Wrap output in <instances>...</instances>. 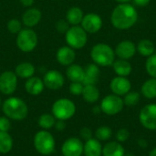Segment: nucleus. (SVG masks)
<instances>
[{"label": "nucleus", "instance_id": "1", "mask_svg": "<svg viewBox=\"0 0 156 156\" xmlns=\"http://www.w3.org/2000/svg\"><path fill=\"white\" fill-rule=\"evenodd\" d=\"M138 19V13L133 5L129 3L118 5L112 13L111 22L114 27L126 30L135 25Z\"/></svg>", "mask_w": 156, "mask_h": 156}, {"label": "nucleus", "instance_id": "2", "mask_svg": "<svg viewBox=\"0 0 156 156\" xmlns=\"http://www.w3.org/2000/svg\"><path fill=\"white\" fill-rule=\"evenodd\" d=\"M2 111L8 119L13 121H22L28 114L27 103L18 97H10L2 104Z\"/></svg>", "mask_w": 156, "mask_h": 156}, {"label": "nucleus", "instance_id": "3", "mask_svg": "<svg viewBox=\"0 0 156 156\" xmlns=\"http://www.w3.org/2000/svg\"><path fill=\"white\" fill-rule=\"evenodd\" d=\"M90 57L96 65L109 67L112 65L115 60V52L109 45L99 43L91 48Z\"/></svg>", "mask_w": 156, "mask_h": 156}, {"label": "nucleus", "instance_id": "4", "mask_svg": "<svg viewBox=\"0 0 156 156\" xmlns=\"http://www.w3.org/2000/svg\"><path fill=\"white\" fill-rule=\"evenodd\" d=\"M36 151L42 155H50L55 151L56 142L53 135L47 130L37 132L33 139Z\"/></svg>", "mask_w": 156, "mask_h": 156}, {"label": "nucleus", "instance_id": "5", "mask_svg": "<svg viewBox=\"0 0 156 156\" xmlns=\"http://www.w3.org/2000/svg\"><path fill=\"white\" fill-rule=\"evenodd\" d=\"M51 112L57 120L67 121L74 116L76 112V105L71 100L61 98L53 103Z\"/></svg>", "mask_w": 156, "mask_h": 156}, {"label": "nucleus", "instance_id": "6", "mask_svg": "<svg viewBox=\"0 0 156 156\" xmlns=\"http://www.w3.org/2000/svg\"><path fill=\"white\" fill-rule=\"evenodd\" d=\"M16 45L21 51L31 52L37 45V33L30 28H22L16 37Z\"/></svg>", "mask_w": 156, "mask_h": 156}, {"label": "nucleus", "instance_id": "7", "mask_svg": "<svg viewBox=\"0 0 156 156\" xmlns=\"http://www.w3.org/2000/svg\"><path fill=\"white\" fill-rule=\"evenodd\" d=\"M66 41L73 49L82 48L88 41L87 32L80 26H72L66 32Z\"/></svg>", "mask_w": 156, "mask_h": 156}, {"label": "nucleus", "instance_id": "8", "mask_svg": "<svg viewBox=\"0 0 156 156\" xmlns=\"http://www.w3.org/2000/svg\"><path fill=\"white\" fill-rule=\"evenodd\" d=\"M124 103L121 96L115 94H110L104 97L101 102V110L103 113L112 116L122 112Z\"/></svg>", "mask_w": 156, "mask_h": 156}, {"label": "nucleus", "instance_id": "9", "mask_svg": "<svg viewBox=\"0 0 156 156\" xmlns=\"http://www.w3.org/2000/svg\"><path fill=\"white\" fill-rule=\"evenodd\" d=\"M139 120L141 124L147 130H156V103L145 105L140 112Z\"/></svg>", "mask_w": 156, "mask_h": 156}, {"label": "nucleus", "instance_id": "10", "mask_svg": "<svg viewBox=\"0 0 156 156\" xmlns=\"http://www.w3.org/2000/svg\"><path fill=\"white\" fill-rule=\"evenodd\" d=\"M17 86V76L15 72L7 70L0 75V92L5 95L13 94Z\"/></svg>", "mask_w": 156, "mask_h": 156}, {"label": "nucleus", "instance_id": "11", "mask_svg": "<svg viewBox=\"0 0 156 156\" xmlns=\"http://www.w3.org/2000/svg\"><path fill=\"white\" fill-rule=\"evenodd\" d=\"M83 148L84 144L80 139L70 137L63 143L61 153L63 156H81L83 154Z\"/></svg>", "mask_w": 156, "mask_h": 156}, {"label": "nucleus", "instance_id": "12", "mask_svg": "<svg viewBox=\"0 0 156 156\" xmlns=\"http://www.w3.org/2000/svg\"><path fill=\"white\" fill-rule=\"evenodd\" d=\"M43 82L45 87H47L48 89L57 90L63 87L65 83V79L58 70L52 69L46 72V74L44 75Z\"/></svg>", "mask_w": 156, "mask_h": 156}, {"label": "nucleus", "instance_id": "13", "mask_svg": "<svg viewBox=\"0 0 156 156\" xmlns=\"http://www.w3.org/2000/svg\"><path fill=\"white\" fill-rule=\"evenodd\" d=\"M81 27L87 33H97L101 30L102 27V19L101 17L95 13H89L83 16L81 21Z\"/></svg>", "mask_w": 156, "mask_h": 156}, {"label": "nucleus", "instance_id": "14", "mask_svg": "<svg viewBox=\"0 0 156 156\" xmlns=\"http://www.w3.org/2000/svg\"><path fill=\"white\" fill-rule=\"evenodd\" d=\"M110 88L113 94L118 95V96H123L131 90L132 84L130 80L126 79L125 77L118 76L112 80Z\"/></svg>", "mask_w": 156, "mask_h": 156}, {"label": "nucleus", "instance_id": "15", "mask_svg": "<svg viewBox=\"0 0 156 156\" xmlns=\"http://www.w3.org/2000/svg\"><path fill=\"white\" fill-rule=\"evenodd\" d=\"M136 51H137L136 47L133 41L124 40L117 45L114 52L120 58L128 60L135 55Z\"/></svg>", "mask_w": 156, "mask_h": 156}, {"label": "nucleus", "instance_id": "16", "mask_svg": "<svg viewBox=\"0 0 156 156\" xmlns=\"http://www.w3.org/2000/svg\"><path fill=\"white\" fill-rule=\"evenodd\" d=\"M76 58V53L69 46H64L58 49L56 54L57 61L63 66H69L73 64Z\"/></svg>", "mask_w": 156, "mask_h": 156}, {"label": "nucleus", "instance_id": "17", "mask_svg": "<svg viewBox=\"0 0 156 156\" xmlns=\"http://www.w3.org/2000/svg\"><path fill=\"white\" fill-rule=\"evenodd\" d=\"M42 14L39 9L37 8H28L25 11L22 16V22L27 27H33L37 26L39 21L41 20Z\"/></svg>", "mask_w": 156, "mask_h": 156}, {"label": "nucleus", "instance_id": "18", "mask_svg": "<svg viewBox=\"0 0 156 156\" xmlns=\"http://www.w3.org/2000/svg\"><path fill=\"white\" fill-rule=\"evenodd\" d=\"M100 69L95 63L89 64L84 69V79L82 80L83 85H95L100 78Z\"/></svg>", "mask_w": 156, "mask_h": 156}, {"label": "nucleus", "instance_id": "19", "mask_svg": "<svg viewBox=\"0 0 156 156\" xmlns=\"http://www.w3.org/2000/svg\"><path fill=\"white\" fill-rule=\"evenodd\" d=\"M44 82L38 77H31L27 80L25 83V89L27 92L33 96H37L44 90Z\"/></svg>", "mask_w": 156, "mask_h": 156}, {"label": "nucleus", "instance_id": "20", "mask_svg": "<svg viewBox=\"0 0 156 156\" xmlns=\"http://www.w3.org/2000/svg\"><path fill=\"white\" fill-rule=\"evenodd\" d=\"M83 154L85 156H101L102 155V146L99 140L96 138H91L85 142Z\"/></svg>", "mask_w": 156, "mask_h": 156}, {"label": "nucleus", "instance_id": "21", "mask_svg": "<svg viewBox=\"0 0 156 156\" xmlns=\"http://www.w3.org/2000/svg\"><path fill=\"white\" fill-rule=\"evenodd\" d=\"M124 148L119 142H110L102 147V156H124Z\"/></svg>", "mask_w": 156, "mask_h": 156}, {"label": "nucleus", "instance_id": "22", "mask_svg": "<svg viewBox=\"0 0 156 156\" xmlns=\"http://www.w3.org/2000/svg\"><path fill=\"white\" fill-rule=\"evenodd\" d=\"M66 75L71 82H82L84 79V69L78 64H71L67 69Z\"/></svg>", "mask_w": 156, "mask_h": 156}, {"label": "nucleus", "instance_id": "23", "mask_svg": "<svg viewBox=\"0 0 156 156\" xmlns=\"http://www.w3.org/2000/svg\"><path fill=\"white\" fill-rule=\"evenodd\" d=\"M113 69L115 73L120 77H127L132 73L133 68L131 63L126 59H118L113 62Z\"/></svg>", "mask_w": 156, "mask_h": 156}, {"label": "nucleus", "instance_id": "24", "mask_svg": "<svg viewBox=\"0 0 156 156\" xmlns=\"http://www.w3.org/2000/svg\"><path fill=\"white\" fill-rule=\"evenodd\" d=\"M83 16H84L83 11L78 6H73L68 10L67 15H66V19L69 25L79 26L81 23Z\"/></svg>", "mask_w": 156, "mask_h": 156}, {"label": "nucleus", "instance_id": "25", "mask_svg": "<svg viewBox=\"0 0 156 156\" xmlns=\"http://www.w3.org/2000/svg\"><path fill=\"white\" fill-rule=\"evenodd\" d=\"M16 75L21 79H29L35 74V67L29 62H22L18 64L15 71Z\"/></svg>", "mask_w": 156, "mask_h": 156}, {"label": "nucleus", "instance_id": "26", "mask_svg": "<svg viewBox=\"0 0 156 156\" xmlns=\"http://www.w3.org/2000/svg\"><path fill=\"white\" fill-rule=\"evenodd\" d=\"M81 95L85 101L94 103L100 98V90L95 85H84Z\"/></svg>", "mask_w": 156, "mask_h": 156}, {"label": "nucleus", "instance_id": "27", "mask_svg": "<svg viewBox=\"0 0 156 156\" xmlns=\"http://www.w3.org/2000/svg\"><path fill=\"white\" fill-rule=\"evenodd\" d=\"M13 138L8 132H0V154H8L13 148Z\"/></svg>", "mask_w": 156, "mask_h": 156}, {"label": "nucleus", "instance_id": "28", "mask_svg": "<svg viewBox=\"0 0 156 156\" xmlns=\"http://www.w3.org/2000/svg\"><path fill=\"white\" fill-rule=\"evenodd\" d=\"M137 51L144 57H150L154 53V44L149 39H143L137 45Z\"/></svg>", "mask_w": 156, "mask_h": 156}, {"label": "nucleus", "instance_id": "29", "mask_svg": "<svg viewBox=\"0 0 156 156\" xmlns=\"http://www.w3.org/2000/svg\"><path fill=\"white\" fill-rule=\"evenodd\" d=\"M142 93L146 99L156 98V79L152 78L146 80L142 86Z\"/></svg>", "mask_w": 156, "mask_h": 156}, {"label": "nucleus", "instance_id": "30", "mask_svg": "<svg viewBox=\"0 0 156 156\" xmlns=\"http://www.w3.org/2000/svg\"><path fill=\"white\" fill-rule=\"evenodd\" d=\"M56 118L53 116V114L50 113H44L42 115L39 116L37 123L39 125L40 128H42L43 130H49L51 129L56 122Z\"/></svg>", "mask_w": 156, "mask_h": 156}, {"label": "nucleus", "instance_id": "31", "mask_svg": "<svg viewBox=\"0 0 156 156\" xmlns=\"http://www.w3.org/2000/svg\"><path fill=\"white\" fill-rule=\"evenodd\" d=\"M112 135V131L109 126H100L95 131V137L99 141H108Z\"/></svg>", "mask_w": 156, "mask_h": 156}, {"label": "nucleus", "instance_id": "32", "mask_svg": "<svg viewBox=\"0 0 156 156\" xmlns=\"http://www.w3.org/2000/svg\"><path fill=\"white\" fill-rule=\"evenodd\" d=\"M140 93L136 92V91H132V92H128L127 94L124 95V99H123V103L126 106H134L136 105L139 101H140Z\"/></svg>", "mask_w": 156, "mask_h": 156}, {"label": "nucleus", "instance_id": "33", "mask_svg": "<svg viewBox=\"0 0 156 156\" xmlns=\"http://www.w3.org/2000/svg\"><path fill=\"white\" fill-rule=\"evenodd\" d=\"M145 68L147 73L152 78L156 79V54H153L152 56L148 57L145 63Z\"/></svg>", "mask_w": 156, "mask_h": 156}, {"label": "nucleus", "instance_id": "34", "mask_svg": "<svg viewBox=\"0 0 156 156\" xmlns=\"http://www.w3.org/2000/svg\"><path fill=\"white\" fill-rule=\"evenodd\" d=\"M7 29L12 34H18L22 29V24L18 19H10L7 22Z\"/></svg>", "mask_w": 156, "mask_h": 156}, {"label": "nucleus", "instance_id": "35", "mask_svg": "<svg viewBox=\"0 0 156 156\" xmlns=\"http://www.w3.org/2000/svg\"><path fill=\"white\" fill-rule=\"evenodd\" d=\"M83 88H84V85L82 84V82H71L69 90L72 95L79 96V95H81Z\"/></svg>", "mask_w": 156, "mask_h": 156}, {"label": "nucleus", "instance_id": "36", "mask_svg": "<svg viewBox=\"0 0 156 156\" xmlns=\"http://www.w3.org/2000/svg\"><path fill=\"white\" fill-rule=\"evenodd\" d=\"M130 137V133L127 129H120L116 133V139L119 143H125Z\"/></svg>", "mask_w": 156, "mask_h": 156}, {"label": "nucleus", "instance_id": "37", "mask_svg": "<svg viewBox=\"0 0 156 156\" xmlns=\"http://www.w3.org/2000/svg\"><path fill=\"white\" fill-rule=\"evenodd\" d=\"M11 128L10 119L6 116L0 117V132H8Z\"/></svg>", "mask_w": 156, "mask_h": 156}, {"label": "nucleus", "instance_id": "38", "mask_svg": "<svg viewBox=\"0 0 156 156\" xmlns=\"http://www.w3.org/2000/svg\"><path fill=\"white\" fill-rule=\"evenodd\" d=\"M80 135L83 140L88 141L92 138V131L88 127H83L80 131Z\"/></svg>", "mask_w": 156, "mask_h": 156}, {"label": "nucleus", "instance_id": "39", "mask_svg": "<svg viewBox=\"0 0 156 156\" xmlns=\"http://www.w3.org/2000/svg\"><path fill=\"white\" fill-rule=\"evenodd\" d=\"M69 22L66 20H59L57 23V29L58 31L61 32V33H66L68 31V29L69 28Z\"/></svg>", "mask_w": 156, "mask_h": 156}, {"label": "nucleus", "instance_id": "40", "mask_svg": "<svg viewBox=\"0 0 156 156\" xmlns=\"http://www.w3.org/2000/svg\"><path fill=\"white\" fill-rule=\"evenodd\" d=\"M55 128L57 131L58 132H61L63 131L65 128H66V123H65V121H62V120H56V122H55Z\"/></svg>", "mask_w": 156, "mask_h": 156}, {"label": "nucleus", "instance_id": "41", "mask_svg": "<svg viewBox=\"0 0 156 156\" xmlns=\"http://www.w3.org/2000/svg\"><path fill=\"white\" fill-rule=\"evenodd\" d=\"M133 1L138 6H146L149 5L151 0H133Z\"/></svg>", "mask_w": 156, "mask_h": 156}, {"label": "nucleus", "instance_id": "42", "mask_svg": "<svg viewBox=\"0 0 156 156\" xmlns=\"http://www.w3.org/2000/svg\"><path fill=\"white\" fill-rule=\"evenodd\" d=\"M20 3L24 5V6H27V7H29L31 6L33 4H34V1L35 0H19Z\"/></svg>", "mask_w": 156, "mask_h": 156}, {"label": "nucleus", "instance_id": "43", "mask_svg": "<svg viewBox=\"0 0 156 156\" xmlns=\"http://www.w3.org/2000/svg\"><path fill=\"white\" fill-rule=\"evenodd\" d=\"M92 112H93V113H95V114H98V113H100V112H101V107H99V106H96V107H94V108H93V110H92Z\"/></svg>", "mask_w": 156, "mask_h": 156}, {"label": "nucleus", "instance_id": "44", "mask_svg": "<svg viewBox=\"0 0 156 156\" xmlns=\"http://www.w3.org/2000/svg\"><path fill=\"white\" fill-rule=\"evenodd\" d=\"M149 156H156V147L151 150V152L149 153Z\"/></svg>", "mask_w": 156, "mask_h": 156}, {"label": "nucleus", "instance_id": "45", "mask_svg": "<svg viewBox=\"0 0 156 156\" xmlns=\"http://www.w3.org/2000/svg\"><path fill=\"white\" fill-rule=\"evenodd\" d=\"M115 1L118 2V3H120V4H125V3H129L132 0H115Z\"/></svg>", "mask_w": 156, "mask_h": 156}, {"label": "nucleus", "instance_id": "46", "mask_svg": "<svg viewBox=\"0 0 156 156\" xmlns=\"http://www.w3.org/2000/svg\"><path fill=\"white\" fill-rule=\"evenodd\" d=\"M1 104H2V101H1V97H0V106H1Z\"/></svg>", "mask_w": 156, "mask_h": 156}, {"label": "nucleus", "instance_id": "47", "mask_svg": "<svg viewBox=\"0 0 156 156\" xmlns=\"http://www.w3.org/2000/svg\"><path fill=\"white\" fill-rule=\"evenodd\" d=\"M62 156H63V155H62Z\"/></svg>", "mask_w": 156, "mask_h": 156}]
</instances>
